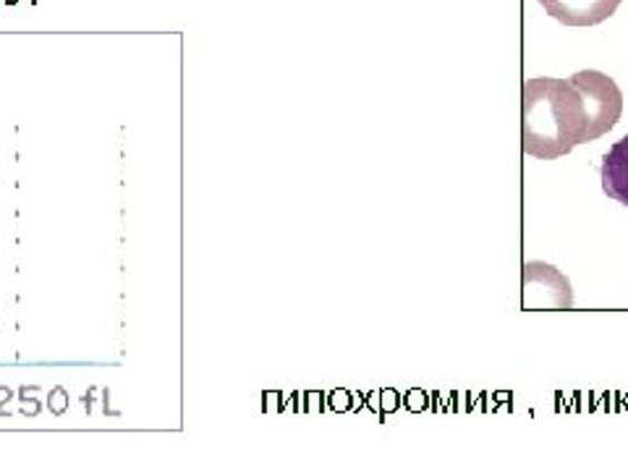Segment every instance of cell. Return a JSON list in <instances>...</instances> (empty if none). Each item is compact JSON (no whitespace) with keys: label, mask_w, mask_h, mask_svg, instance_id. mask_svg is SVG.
Returning a JSON list of instances; mask_svg holds the SVG:
<instances>
[{"label":"cell","mask_w":628,"mask_h":471,"mask_svg":"<svg viewBox=\"0 0 628 471\" xmlns=\"http://www.w3.org/2000/svg\"><path fill=\"white\" fill-rule=\"evenodd\" d=\"M568 82L574 84V90L581 98L584 116H587V142L608 134L624 113V92H620L616 79H610L602 71L587 69L576 71Z\"/></svg>","instance_id":"cell-2"},{"label":"cell","mask_w":628,"mask_h":471,"mask_svg":"<svg viewBox=\"0 0 628 471\" xmlns=\"http://www.w3.org/2000/svg\"><path fill=\"white\" fill-rule=\"evenodd\" d=\"M600 179L605 194L628 208V134L620 137L618 142L605 152Z\"/></svg>","instance_id":"cell-5"},{"label":"cell","mask_w":628,"mask_h":471,"mask_svg":"<svg viewBox=\"0 0 628 471\" xmlns=\"http://www.w3.org/2000/svg\"><path fill=\"white\" fill-rule=\"evenodd\" d=\"M6 3L13 6V3H19V0H6ZM27 3H29V6H34V3H37V0H27Z\"/></svg>","instance_id":"cell-6"},{"label":"cell","mask_w":628,"mask_h":471,"mask_svg":"<svg viewBox=\"0 0 628 471\" xmlns=\"http://www.w3.org/2000/svg\"><path fill=\"white\" fill-rule=\"evenodd\" d=\"M587 142V116L571 82L537 77L521 90V147L539 160L566 158Z\"/></svg>","instance_id":"cell-1"},{"label":"cell","mask_w":628,"mask_h":471,"mask_svg":"<svg viewBox=\"0 0 628 471\" xmlns=\"http://www.w3.org/2000/svg\"><path fill=\"white\" fill-rule=\"evenodd\" d=\"M524 309H574L571 281L548 262H527L521 270Z\"/></svg>","instance_id":"cell-3"},{"label":"cell","mask_w":628,"mask_h":471,"mask_svg":"<svg viewBox=\"0 0 628 471\" xmlns=\"http://www.w3.org/2000/svg\"><path fill=\"white\" fill-rule=\"evenodd\" d=\"M539 6L566 27H595L618 11L620 0H539Z\"/></svg>","instance_id":"cell-4"}]
</instances>
